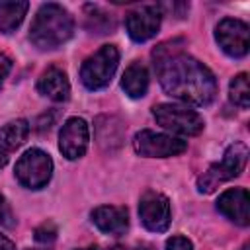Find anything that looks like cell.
Instances as JSON below:
<instances>
[{
	"mask_svg": "<svg viewBox=\"0 0 250 250\" xmlns=\"http://www.w3.org/2000/svg\"><path fill=\"white\" fill-rule=\"evenodd\" d=\"M162 90L186 105H207L215 100L217 80L197 59L182 53L180 41H168L152 51Z\"/></svg>",
	"mask_w": 250,
	"mask_h": 250,
	"instance_id": "6da1fadb",
	"label": "cell"
},
{
	"mask_svg": "<svg viewBox=\"0 0 250 250\" xmlns=\"http://www.w3.org/2000/svg\"><path fill=\"white\" fill-rule=\"evenodd\" d=\"M74 31V20L66 8L61 4L49 2L43 4L29 27L31 43L41 51H51L64 45Z\"/></svg>",
	"mask_w": 250,
	"mask_h": 250,
	"instance_id": "7a4b0ae2",
	"label": "cell"
},
{
	"mask_svg": "<svg viewBox=\"0 0 250 250\" xmlns=\"http://www.w3.org/2000/svg\"><path fill=\"white\" fill-rule=\"evenodd\" d=\"M248 160V146L244 143H234L230 145L223 158L215 164H211L199 178H197V189L199 193H213L221 184L236 178Z\"/></svg>",
	"mask_w": 250,
	"mask_h": 250,
	"instance_id": "3957f363",
	"label": "cell"
},
{
	"mask_svg": "<svg viewBox=\"0 0 250 250\" xmlns=\"http://www.w3.org/2000/svg\"><path fill=\"white\" fill-rule=\"evenodd\" d=\"M117 62H119V51L115 45L100 47L94 55H90L82 62V68H80L82 84L92 92L105 88L117 70Z\"/></svg>",
	"mask_w": 250,
	"mask_h": 250,
	"instance_id": "277c9868",
	"label": "cell"
},
{
	"mask_svg": "<svg viewBox=\"0 0 250 250\" xmlns=\"http://www.w3.org/2000/svg\"><path fill=\"white\" fill-rule=\"evenodd\" d=\"M152 115L160 127L184 137L199 135L205 125L203 117L195 109L182 104H158L152 107Z\"/></svg>",
	"mask_w": 250,
	"mask_h": 250,
	"instance_id": "5b68a950",
	"label": "cell"
},
{
	"mask_svg": "<svg viewBox=\"0 0 250 250\" xmlns=\"http://www.w3.org/2000/svg\"><path fill=\"white\" fill-rule=\"evenodd\" d=\"M14 174H16L18 182L23 188L41 189V188H45L49 184V180L53 176V160L45 150L29 148L16 162Z\"/></svg>",
	"mask_w": 250,
	"mask_h": 250,
	"instance_id": "8992f818",
	"label": "cell"
},
{
	"mask_svg": "<svg viewBox=\"0 0 250 250\" xmlns=\"http://www.w3.org/2000/svg\"><path fill=\"white\" fill-rule=\"evenodd\" d=\"M133 148L137 154L146 156V158H168V156L182 154L188 148V143L184 139H178V137H172L166 133L143 129L135 135Z\"/></svg>",
	"mask_w": 250,
	"mask_h": 250,
	"instance_id": "52a82bcc",
	"label": "cell"
},
{
	"mask_svg": "<svg viewBox=\"0 0 250 250\" xmlns=\"http://www.w3.org/2000/svg\"><path fill=\"white\" fill-rule=\"evenodd\" d=\"M215 39L219 47L232 59H242L250 49V31L246 21L236 18H225L215 27Z\"/></svg>",
	"mask_w": 250,
	"mask_h": 250,
	"instance_id": "ba28073f",
	"label": "cell"
},
{
	"mask_svg": "<svg viewBox=\"0 0 250 250\" xmlns=\"http://www.w3.org/2000/svg\"><path fill=\"white\" fill-rule=\"evenodd\" d=\"M139 217H141V223L145 229H148L152 232H164L172 221L168 197L158 191L143 193V197L139 201Z\"/></svg>",
	"mask_w": 250,
	"mask_h": 250,
	"instance_id": "9c48e42d",
	"label": "cell"
},
{
	"mask_svg": "<svg viewBox=\"0 0 250 250\" xmlns=\"http://www.w3.org/2000/svg\"><path fill=\"white\" fill-rule=\"evenodd\" d=\"M162 21V6H139L137 10L129 12L125 18L127 33L133 41L143 43L156 35Z\"/></svg>",
	"mask_w": 250,
	"mask_h": 250,
	"instance_id": "30bf717a",
	"label": "cell"
},
{
	"mask_svg": "<svg viewBox=\"0 0 250 250\" xmlns=\"http://www.w3.org/2000/svg\"><path fill=\"white\" fill-rule=\"evenodd\" d=\"M90 143V129L82 117H70L64 121L59 133V150L64 158L76 160L86 154Z\"/></svg>",
	"mask_w": 250,
	"mask_h": 250,
	"instance_id": "8fae6325",
	"label": "cell"
},
{
	"mask_svg": "<svg viewBox=\"0 0 250 250\" xmlns=\"http://www.w3.org/2000/svg\"><path fill=\"white\" fill-rule=\"evenodd\" d=\"M217 209L240 227L250 225V195L244 188H230L223 191L217 199Z\"/></svg>",
	"mask_w": 250,
	"mask_h": 250,
	"instance_id": "7c38bea8",
	"label": "cell"
},
{
	"mask_svg": "<svg viewBox=\"0 0 250 250\" xmlns=\"http://www.w3.org/2000/svg\"><path fill=\"white\" fill-rule=\"evenodd\" d=\"M92 223L105 234L121 236L129 229V215L125 207L102 205L92 211Z\"/></svg>",
	"mask_w": 250,
	"mask_h": 250,
	"instance_id": "4fadbf2b",
	"label": "cell"
},
{
	"mask_svg": "<svg viewBox=\"0 0 250 250\" xmlns=\"http://www.w3.org/2000/svg\"><path fill=\"white\" fill-rule=\"evenodd\" d=\"M37 92L53 102H66L70 98V82L66 72L57 66L47 68L37 80Z\"/></svg>",
	"mask_w": 250,
	"mask_h": 250,
	"instance_id": "5bb4252c",
	"label": "cell"
},
{
	"mask_svg": "<svg viewBox=\"0 0 250 250\" xmlns=\"http://www.w3.org/2000/svg\"><path fill=\"white\" fill-rule=\"evenodd\" d=\"M121 88L129 98H143L148 90V72L141 62H133L127 66L121 78Z\"/></svg>",
	"mask_w": 250,
	"mask_h": 250,
	"instance_id": "9a60e30c",
	"label": "cell"
},
{
	"mask_svg": "<svg viewBox=\"0 0 250 250\" xmlns=\"http://www.w3.org/2000/svg\"><path fill=\"white\" fill-rule=\"evenodd\" d=\"M29 4L23 0H0V33H12L20 27L27 14Z\"/></svg>",
	"mask_w": 250,
	"mask_h": 250,
	"instance_id": "2e32d148",
	"label": "cell"
},
{
	"mask_svg": "<svg viewBox=\"0 0 250 250\" xmlns=\"http://www.w3.org/2000/svg\"><path fill=\"white\" fill-rule=\"evenodd\" d=\"M29 135V123L25 119H12L0 127V146L6 150H14L23 145Z\"/></svg>",
	"mask_w": 250,
	"mask_h": 250,
	"instance_id": "e0dca14e",
	"label": "cell"
},
{
	"mask_svg": "<svg viewBox=\"0 0 250 250\" xmlns=\"http://www.w3.org/2000/svg\"><path fill=\"white\" fill-rule=\"evenodd\" d=\"M229 96H230V102L242 109H246L250 105V88H248V74L246 72H240L230 80Z\"/></svg>",
	"mask_w": 250,
	"mask_h": 250,
	"instance_id": "ac0fdd59",
	"label": "cell"
},
{
	"mask_svg": "<svg viewBox=\"0 0 250 250\" xmlns=\"http://www.w3.org/2000/svg\"><path fill=\"white\" fill-rule=\"evenodd\" d=\"M57 236V227L53 223H43L41 227L35 229V240L37 242H53Z\"/></svg>",
	"mask_w": 250,
	"mask_h": 250,
	"instance_id": "d6986e66",
	"label": "cell"
},
{
	"mask_svg": "<svg viewBox=\"0 0 250 250\" xmlns=\"http://www.w3.org/2000/svg\"><path fill=\"white\" fill-rule=\"evenodd\" d=\"M0 227H14V213L10 209V203L6 201V197L0 193Z\"/></svg>",
	"mask_w": 250,
	"mask_h": 250,
	"instance_id": "ffe728a7",
	"label": "cell"
},
{
	"mask_svg": "<svg viewBox=\"0 0 250 250\" xmlns=\"http://www.w3.org/2000/svg\"><path fill=\"white\" fill-rule=\"evenodd\" d=\"M166 250H193V244L186 236H172L166 242Z\"/></svg>",
	"mask_w": 250,
	"mask_h": 250,
	"instance_id": "44dd1931",
	"label": "cell"
},
{
	"mask_svg": "<svg viewBox=\"0 0 250 250\" xmlns=\"http://www.w3.org/2000/svg\"><path fill=\"white\" fill-rule=\"evenodd\" d=\"M10 70H12V59H10L8 55L0 53V86L4 84L6 76L10 74Z\"/></svg>",
	"mask_w": 250,
	"mask_h": 250,
	"instance_id": "7402d4cb",
	"label": "cell"
},
{
	"mask_svg": "<svg viewBox=\"0 0 250 250\" xmlns=\"http://www.w3.org/2000/svg\"><path fill=\"white\" fill-rule=\"evenodd\" d=\"M0 250H16V246H14V242L8 236L0 234Z\"/></svg>",
	"mask_w": 250,
	"mask_h": 250,
	"instance_id": "603a6c76",
	"label": "cell"
},
{
	"mask_svg": "<svg viewBox=\"0 0 250 250\" xmlns=\"http://www.w3.org/2000/svg\"><path fill=\"white\" fill-rule=\"evenodd\" d=\"M8 164V150L4 146H0V168H4Z\"/></svg>",
	"mask_w": 250,
	"mask_h": 250,
	"instance_id": "cb8c5ba5",
	"label": "cell"
},
{
	"mask_svg": "<svg viewBox=\"0 0 250 250\" xmlns=\"http://www.w3.org/2000/svg\"><path fill=\"white\" fill-rule=\"evenodd\" d=\"M80 250H102L100 246H88V248H80Z\"/></svg>",
	"mask_w": 250,
	"mask_h": 250,
	"instance_id": "d4e9b609",
	"label": "cell"
},
{
	"mask_svg": "<svg viewBox=\"0 0 250 250\" xmlns=\"http://www.w3.org/2000/svg\"><path fill=\"white\" fill-rule=\"evenodd\" d=\"M240 250H248V244H244V246H242V248H240Z\"/></svg>",
	"mask_w": 250,
	"mask_h": 250,
	"instance_id": "484cf974",
	"label": "cell"
},
{
	"mask_svg": "<svg viewBox=\"0 0 250 250\" xmlns=\"http://www.w3.org/2000/svg\"><path fill=\"white\" fill-rule=\"evenodd\" d=\"M137 250H148V248H137Z\"/></svg>",
	"mask_w": 250,
	"mask_h": 250,
	"instance_id": "4316f807",
	"label": "cell"
}]
</instances>
